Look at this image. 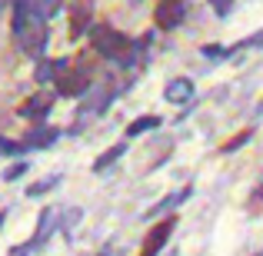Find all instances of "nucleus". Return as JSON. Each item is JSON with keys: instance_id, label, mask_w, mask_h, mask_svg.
<instances>
[{"instance_id": "obj_1", "label": "nucleus", "mask_w": 263, "mask_h": 256, "mask_svg": "<svg viewBox=\"0 0 263 256\" xmlns=\"http://www.w3.org/2000/svg\"><path fill=\"white\" fill-rule=\"evenodd\" d=\"M93 47H97V53H103L107 60H117V64H123V67H130L134 64V44H130V37H123L120 30H114V27H107V24H100V27H93Z\"/></svg>"}, {"instance_id": "obj_2", "label": "nucleus", "mask_w": 263, "mask_h": 256, "mask_svg": "<svg viewBox=\"0 0 263 256\" xmlns=\"http://www.w3.org/2000/svg\"><path fill=\"white\" fill-rule=\"evenodd\" d=\"M90 87H93V80H90V73L80 67V70H60V77H57V93H64V96H84L90 93Z\"/></svg>"}, {"instance_id": "obj_3", "label": "nucleus", "mask_w": 263, "mask_h": 256, "mask_svg": "<svg viewBox=\"0 0 263 256\" xmlns=\"http://www.w3.org/2000/svg\"><path fill=\"white\" fill-rule=\"evenodd\" d=\"M186 17V4L183 0H157V10H154V20L160 30H177Z\"/></svg>"}, {"instance_id": "obj_4", "label": "nucleus", "mask_w": 263, "mask_h": 256, "mask_svg": "<svg viewBox=\"0 0 263 256\" xmlns=\"http://www.w3.org/2000/svg\"><path fill=\"white\" fill-rule=\"evenodd\" d=\"M50 110H53V96L47 93V90H40V93H33V96H27V100H24L20 116H24V120H30V123H40V120H47V116H50Z\"/></svg>"}, {"instance_id": "obj_5", "label": "nucleus", "mask_w": 263, "mask_h": 256, "mask_svg": "<svg viewBox=\"0 0 263 256\" xmlns=\"http://www.w3.org/2000/svg\"><path fill=\"white\" fill-rule=\"evenodd\" d=\"M174 226H177V220L170 216V220H163V223H157L154 230L147 233V240H143V250H140V256H157L167 246V240H170V233H174Z\"/></svg>"}, {"instance_id": "obj_6", "label": "nucleus", "mask_w": 263, "mask_h": 256, "mask_svg": "<svg viewBox=\"0 0 263 256\" xmlns=\"http://www.w3.org/2000/svg\"><path fill=\"white\" fill-rule=\"evenodd\" d=\"M163 96H167L170 103H190L193 100V80H186V77L170 80L167 90H163Z\"/></svg>"}, {"instance_id": "obj_7", "label": "nucleus", "mask_w": 263, "mask_h": 256, "mask_svg": "<svg viewBox=\"0 0 263 256\" xmlns=\"http://www.w3.org/2000/svg\"><path fill=\"white\" fill-rule=\"evenodd\" d=\"M57 133H60V130H47V127H37V130H33V133H27L24 136V143H20V147H24V150H44V147H50V143L53 140H57Z\"/></svg>"}, {"instance_id": "obj_8", "label": "nucleus", "mask_w": 263, "mask_h": 256, "mask_svg": "<svg viewBox=\"0 0 263 256\" xmlns=\"http://www.w3.org/2000/svg\"><path fill=\"white\" fill-rule=\"evenodd\" d=\"M90 4L87 0H77V4H73V17H70V33L73 37H80V33H87L90 30Z\"/></svg>"}, {"instance_id": "obj_9", "label": "nucleus", "mask_w": 263, "mask_h": 256, "mask_svg": "<svg viewBox=\"0 0 263 256\" xmlns=\"http://www.w3.org/2000/svg\"><path fill=\"white\" fill-rule=\"evenodd\" d=\"M67 64H53V60H40L37 64V70H33V80L37 84H50V80H57L60 77V70H64Z\"/></svg>"}, {"instance_id": "obj_10", "label": "nucleus", "mask_w": 263, "mask_h": 256, "mask_svg": "<svg viewBox=\"0 0 263 256\" xmlns=\"http://www.w3.org/2000/svg\"><path fill=\"white\" fill-rule=\"evenodd\" d=\"M123 153H127V147H123V143H114V147H110L107 153H100V156H97V163H93V173H103V170H110V167H114V163L120 160Z\"/></svg>"}, {"instance_id": "obj_11", "label": "nucleus", "mask_w": 263, "mask_h": 256, "mask_svg": "<svg viewBox=\"0 0 263 256\" xmlns=\"http://www.w3.org/2000/svg\"><path fill=\"white\" fill-rule=\"evenodd\" d=\"M186 196H190V190H177V193H170V196H163L160 203H157L154 210L147 213V216H157V213H167V210H174V206H180V203H183Z\"/></svg>"}, {"instance_id": "obj_12", "label": "nucleus", "mask_w": 263, "mask_h": 256, "mask_svg": "<svg viewBox=\"0 0 263 256\" xmlns=\"http://www.w3.org/2000/svg\"><path fill=\"white\" fill-rule=\"evenodd\" d=\"M157 127H160V116H137L127 127V136H143L147 130H157Z\"/></svg>"}, {"instance_id": "obj_13", "label": "nucleus", "mask_w": 263, "mask_h": 256, "mask_svg": "<svg viewBox=\"0 0 263 256\" xmlns=\"http://www.w3.org/2000/svg\"><path fill=\"white\" fill-rule=\"evenodd\" d=\"M57 183H60V176L53 173V176H47V180H40V183H33V186H30L27 193H30V196H44V193H47V190H53Z\"/></svg>"}, {"instance_id": "obj_14", "label": "nucleus", "mask_w": 263, "mask_h": 256, "mask_svg": "<svg viewBox=\"0 0 263 256\" xmlns=\"http://www.w3.org/2000/svg\"><path fill=\"white\" fill-rule=\"evenodd\" d=\"M24 173H27V163H24V160H17V163H13V167H7V170H4V180H7V183H10V180L24 176Z\"/></svg>"}, {"instance_id": "obj_15", "label": "nucleus", "mask_w": 263, "mask_h": 256, "mask_svg": "<svg viewBox=\"0 0 263 256\" xmlns=\"http://www.w3.org/2000/svg\"><path fill=\"white\" fill-rule=\"evenodd\" d=\"M13 153H24V147L10 143V140H0V156H13Z\"/></svg>"}, {"instance_id": "obj_16", "label": "nucleus", "mask_w": 263, "mask_h": 256, "mask_svg": "<svg viewBox=\"0 0 263 256\" xmlns=\"http://www.w3.org/2000/svg\"><path fill=\"white\" fill-rule=\"evenodd\" d=\"M227 53H230V50H223V47H217V44H213V47H203V57L206 60H220V57H227Z\"/></svg>"}, {"instance_id": "obj_17", "label": "nucleus", "mask_w": 263, "mask_h": 256, "mask_svg": "<svg viewBox=\"0 0 263 256\" xmlns=\"http://www.w3.org/2000/svg\"><path fill=\"white\" fill-rule=\"evenodd\" d=\"M210 7L220 13V17H227V13H230V7H233V0H210Z\"/></svg>"}, {"instance_id": "obj_18", "label": "nucleus", "mask_w": 263, "mask_h": 256, "mask_svg": "<svg viewBox=\"0 0 263 256\" xmlns=\"http://www.w3.org/2000/svg\"><path fill=\"white\" fill-rule=\"evenodd\" d=\"M247 140H250V133H243V136H237V140H230V143H227V147H223V150H227V153H230V150H237V147H243V143H247Z\"/></svg>"}, {"instance_id": "obj_19", "label": "nucleus", "mask_w": 263, "mask_h": 256, "mask_svg": "<svg viewBox=\"0 0 263 256\" xmlns=\"http://www.w3.org/2000/svg\"><path fill=\"white\" fill-rule=\"evenodd\" d=\"M4 220H7V210H0V226H4Z\"/></svg>"}, {"instance_id": "obj_20", "label": "nucleus", "mask_w": 263, "mask_h": 256, "mask_svg": "<svg viewBox=\"0 0 263 256\" xmlns=\"http://www.w3.org/2000/svg\"><path fill=\"white\" fill-rule=\"evenodd\" d=\"M100 256H120V253H100Z\"/></svg>"}, {"instance_id": "obj_21", "label": "nucleus", "mask_w": 263, "mask_h": 256, "mask_svg": "<svg viewBox=\"0 0 263 256\" xmlns=\"http://www.w3.org/2000/svg\"><path fill=\"white\" fill-rule=\"evenodd\" d=\"M260 196H263V183H260Z\"/></svg>"}, {"instance_id": "obj_22", "label": "nucleus", "mask_w": 263, "mask_h": 256, "mask_svg": "<svg viewBox=\"0 0 263 256\" xmlns=\"http://www.w3.org/2000/svg\"><path fill=\"white\" fill-rule=\"evenodd\" d=\"M257 256H263V253H257Z\"/></svg>"}]
</instances>
